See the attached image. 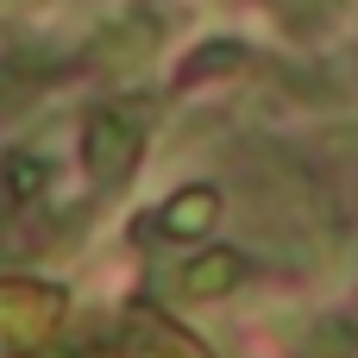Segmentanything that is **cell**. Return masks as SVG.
<instances>
[{
	"instance_id": "6da1fadb",
	"label": "cell",
	"mask_w": 358,
	"mask_h": 358,
	"mask_svg": "<svg viewBox=\"0 0 358 358\" xmlns=\"http://www.w3.org/2000/svg\"><path fill=\"white\" fill-rule=\"evenodd\" d=\"M138 151H145V126H138L132 107H101V113H88V126H82V164H88V176H94L101 189H120V182L138 170Z\"/></svg>"
},
{
	"instance_id": "7a4b0ae2",
	"label": "cell",
	"mask_w": 358,
	"mask_h": 358,
	"mask_svg": "<svg viewBox=\"0 0 358 358\" xmlns=\"http://www.w3.org/2000/svg\"><path fill=\"white\" fill-rule=\"evenodd\" d=\"M157 38H164V19H151V13H120L101 38H94V63L101 69H138L151 50H157Z\"/></svg>"
},
{
	"instance_id": "3957f363",
	"label": "cell",
	"mask_w": 358,
	"mask_h": 358,
	"mask_svg": "<svg viewBox=\"0 0 358 358\" xmlns=\"http://www.w3.org/2000/svg\"><path fill=\"white\" fill-rule=\"evenodd\" d=\"M252 277V264H245V252H201V258H189L182 264V277H176V289L189 296V302H220V296H233L239 283Z\"/></svg>"
},
{
	"instance_id": "277c9868",
	"label": "cell",
	"mask_w": 358,
	"mask_h": 358,
	"mask_svg": "<svg viewBox=\"0 0 358 358\" xmlns=\"http://www.w3.org/2000/svg\"><path fill=\"white\" fill-rule=\"evenodd\" d=\"M214 220H220V195H214L208 182L176 189V195L157 208V233H164V239H201Z\"/></svg>"
},
{
	"instance_id": "5b68a950",
	"label": "cell",
	"mask_w": 358,
	"mask_h": 358,
	"mask_svg": "<svg viewBox=\"0 0 358 358\" xmlns=\"http://www.w3.org/2000/svg\"><path fill=\"white\" fill-rule=\"evenodd\" d=\"M44 182H50L44 157H31V151H6V157H0V220L19 214L25 201H38Z\"/></svg>"
},
{
	"instance_id": "8992f818",
	"label": "cell",
	"mask_w": 358,
	"mask_h": 358,
	"mask_svg": "<svg viewBox=\"0 0 358 358\" xmlns=\"http://www.w3.org/2000/svg\"><path fill=\"white\" fill-rule=\"evenodd\" d=\"M126 358H208L189 334H176L170 321H151V315H138L132 327H126Z\"/></svg>"
},
{
	"instance_id": "52a82bcc",
	"label": "cell",
	"mask_w": 358,
	"mask_h": 358,
	"mask_svg": "<svg viewBox=\"0 0 358 358\" xmlns=\"http://www.w3.org/2000/svg\"><path fill=\"white\" fill-rule=\"evenodd\" d=\"M277 19H283V31L315 38V31H327L340 19V0H277Z\"/></svg>"
},
{
	"instance_id": "ba28073f",
	"label": "cell",
	"mask_w": 358,
	"mask_h": 358,
	"mask_svg": "<svg viewBox=\"0 0 358 358\" xmlns=\"http://www.w3.org/2000/svg\"><path fill=\"white\" fill-rule=\"evenodd\" d=\"M233 69H245V44L220 38V44H201V50L182 63V82H201V76H233Z\"/></svg>"
},
{
	"instance_id": "9c48e42d",
	"label": "cell",
	"mask_w": 358,
	"mask_h": 358,
	"mask_svg": "<svg viewBox=\"0 0 358 358\" xmlns=\"http://www.w3.org/2000/svg\"><path fill=\"white\" fill-rule=\"evenodd\" d=\"M308 346H315V358H352L358 352V327L352 321H321Z\"/></svg>"
},
{
	"instance_id": "30bf717a",
	"label": "cell",
	"mask_w": 358,
	"mask_h": 358,
	"mask_svg": "<svg viewBox=\"0 0 358 358\" xmlns=\"http://www.w3.org/2000/svg\"><path fill=\"white\" fill-rule=\"evenodd\" d=\"M50 358H88V352H50Z\"/></svg>"
}]
</instances>
